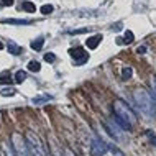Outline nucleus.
Here are the masks:
<instances>
[{
  "mask_svg": "<svg viewBox=\"0 0 156 156\" xmlns=\"http://www.w3.org/2000/svg\"><path fill=\"white\" fill-rule=\"evenodd\" d=\"M113 110H115V115H117V122H119L123 128L130 130L135 123H136V115L126 107V104L123 102V100H115Z\"/></svg>",
  "mask_w": 156,
  "mask_h": 156,
  "instance_id": "1",
  "label": "nucleus"
},
{
  "mask_svg": "<svg viewBox=\"0 0 156 156\" xmlns=\"http://www.w3.org/2000/svg\"><path fill=\"white\" fill-rule=\"evenodd\" d=\"M135 97V102H136V105L140 107V110L143 113H146V115H150V117H154L156 115V108H154V102H153V99L150 97L148 92H145V90H136L133 94Z\"/></svg>",
  "mask_w": 156,
  "mask_h": 156,
  "instance_id": "2",
  "label": "nucleus"
},
{
  "mask_svg": "<svg viewBox=\"0 0 156 156\" xmlns=\"http://www.w3.org/2000/svg\"><path fill=\"white\" fill-rule=\"evenodd\" d=\"M27 141H28V148L33 153V156H46V150L43 146V143L40 141V138L35 136V133H27Z\"/></svg>",
  "mask_w": 156,
  "mask_h": 156,
  "instance_id": "3",
  "label": "nucleus"
},
{
  "mask_svg": "<svg viewBox=\"0 0 156 156\" xmlns=\"http://www.w3.org/2000/svg\"><path fill=\"white\" fill-rule=\"evenodd\" d=\"M69 54L76 61V64H84V62L89 59V54L86 53L84 48H73V49H69Z\"/></svg>",
  "mask_w": 156,
  "mask_h": 156,
  "instance_id": "4",
  "label": "nucleus"
},
{
  "mask_svg": "<svg viewBox=\"0 0 156 156\" xmlns=\"http://www.w3.org/2000/svg\"><path fill=\"white\" fill-rule=\"evenodd\" d=\"M108 146L105 145V143L102 140H94L92 141V146H90V151L94 156H104L105 153H107Z\"/></svg>",
  "mask_w": 156,
  "mask_h": 156,
  "instance_id": "5",
  "label": "nucleus"
},
{
  "mask_svg": "<svg viewBox=\"0 0 156 156\" xmlns=\"http://www.w3.org/2000/svg\"><path fill=\"white\" fill-rule=\"evenodd\" d=\"M20 140H18V133H15L13 136H12V143H13V148H15V151L18 153L20 156H28V153H27V146H25V143H23V138H22V143H18Z\"/></svg>",
  "mask_w": 156,
  "mask_h": 156,
  "instance_id": "6",
  "label": "nucleus"
},
{
  "mask_svg": "<svg viewBox=\"0 0 156 156\" xmlns=\"http://www.w3.org/2000/svg\"><path fill=\"white\" fill-rule=\"evenodd\" d=\"M105 128H107V132L110 133L113 138H117V140H120V138H122V132H120V128H119L117 125H113L110 120L105 122Z\"/></svg>",
  "mask_w": 156,
  "mask_h": 156,
  "instance_id": "7",
  "label": "nucleus"
},
{
  "mask_svg": "<svg viewBox=\"0 0 156 156\" xmlns=\"http://www.w3.org/2000/svg\"><path fill=\"white\" fill-rule=\"evenodd\" d=\"M102 41V35H95V36H90L89 40L86 41V46L89 49H95L97 46H99V43Z\"/></svg>",
  "mask_w": 156,
  "mask_h": 156,
  "instance_id": "8",
  "label": "nucleus"
},
{
  "mask_svg": "<svg viewBox=\"0 0 156 156\" xmlns=\"http://www.w3.org/2000/svg\"><path fill=\"white\" fill-rule=\"evenodd\" d=\"M12 82H15V81H13V77H12L10 71H3V73L0 74V84H12Z\"/></svg>",
  "mask_w": 156,
  "mask_h": 156,
  "instance_id": "9",
  "label": "nucleus"
},
{
  "mask_svg": "<svg viewBox=\"0 0 156 156\" xmlns=\"http://www.w3.org/2000/svg\"><path fill=\"white\" fill-rule=\"evenodd\" d=\"M49 100H51V95H41V97H35L31 102L35 104V105H43L46 102H49Z\"/></svg>",
  "mask_w": 156,
  "mask_h": 156,
  "instance_id": "10",
  "label": "nucleus"
},
{
  "mask_svg": "<svg viewBox=\"0 0 156 156\" xmlns=\"http://www.w3.org/2000/svg\"><path fill=\"white\" fill-rule=\"evenodd\" d=\"M8 51H10L12 54H20V53L23 51V49L20 48V46H16L13 41H10V43H8Z\"/></svg>",
  "mask_w": 156,
  "mask_h": 156,
  "instance_id": "11",
  "label": "nucleus"
},
{
  "mask_svg": "<svg viewBox=\"0 0 156 156\" xmlns=\"http://www.w3.org/2000/svg\"><path fill=\"white\" fill-rule=\"evenodd\" d=\"M132 67H128V66H125V67H122V77L125 79V81H128L130 77H132Z\"/></svg>",
  "mask_w": 156,
  "mask_h": 156,
  "instance_id": "12",
  "label": "nucleus"
},
{
  "mask_svg": "<svg viewBox=\"0 0 156 156\" xmlns=\"http://www.w3.org/2000/svg\"><path fill=\"white\" fill-rule=\"evenodd\" d=\"M28 69H30L31 73H38V71L41 69V64L38 61H30L28 62Z\"/></svg>",
  "mask_w": 156,
  "mask_h": 156,
  "instance_id": "13",
  "label": "nucleus"
},
{
  "mask_svg": "<svg viewBox=\"0 0 156 156\" xmlns=\"http://www.w3.org/2000/svg\"><path fill=\"white\" fill-rule=\"evenodd\" d=\"M43 38H38V40H35V41H31V49H36V51H40L41 48H43Z\"/></svg>",
  "mask_w": 156,
  "mask_h": 156,
  "instance_id": "14",
  "label": "nucleus"
},
{
  "mask_svg": "<svg viewBox=\"0 0 156 156\" xmlns=\"http://www.w3.org/2000/svg\"><path fill=\"white\" fill-rule=\"evenodd\" d=\"M23 10H27V12H30V13H33V12L36 10V7H35V3H33V2H23Z\"/></svg>",
  "mask_w": 156,
  "mask_h": 156,
  "instance_id": "15",
  "label": "nucleus"
},
{
  "mask_svg": "<svg viewBox=\"0 0 156 156\" xmlns=\"http://www.w3.org/2000/svg\"><path fill=\"white\" fill-rule=\"evenodd\" d=\"M25 79H27V73H25V71H18V73L15 74V82H23Z\"/></svg>",
  "mask_w": 156,
  "mask_h": 156,
  "instance_id": "16",
  "label": "nucleus"
},
{
  "mask_svg": "<svg viewBox=\"0 0 156 156\" xmlns=\"http://www.w3.org/2000/svg\"><path fill=\"white\" fill-rule=\"evenodd\" d=\"M123 40H125V43H126V44H130V43H133V40H135V36H133V33H132V31H130V30H126V31H125V38H123Z\"/></svg>",
  "mask_w": 156,
  "mask_h": 156,
  "instance_id": "17",
  "label": "nucleus"
},
{
  "mask_svg": "<svg viewBox=\"0 0 156 156\" xmlns=\"http://www.w3.org/2000/svg\"><path fill=\"white\" fill-rule=\"evenodd\" d=\"M3 97H12V95H15L16 94V90L15 89H12V87H8V89H3L2 92H0Z\"/></svg>",
  "mask_w": 156,
  "mask_h": 156,
  "instance_id": "18",
  "label": "nucleus"
},
{
  "mask_svg": "<svg viewBox=\"0 0 156 156\" xmlns=\"http://www.w3.org/2000/svg\"><path fill=\"white\" fill-rule=\"evenodd\" d=\"M51 12H53L51 5H43V7H41V13H43V15H48V13H51Z\"/></svg>",
  "mask_w": 156,
  "mask_h": 156,
  "instance_id": "19",
  "label": "nucleus"
},
{
  "mask_svg": "<svg viewBox=\"0 0 156 156\" xmlns=\"http://www.w3.org/2000/svg\"><path fill=\"white\" fill-rule=\"evenodd\" d=\"M3 22H5V23H13V25H27L28 22H23V20H3Z\"/></svg>",
  "mask_w": 156,
  "mask_h": 156,
  "instance_id": "20",
  "label": "nucleus"
},
{
  "mask_svg": "<svg viewBox=\"0 0 156 156\" xmlns=\"http://www.w3.org/2000/svg\"><path fill=\"white\" fill-rule=\"evenodd\" d=\"M54 59H56V56H54L53 53H46V54H44V61H48V62H53Z\"/></svg>",
  "mask_w": 156,
  "mask_h": 156,
  "instance_id": "21",
  "label": "nucleus"
},
{
  "mask_svg": "<svg viewBox=\"0 0 156 156\" xmlns=\"http://www.w3.org/2000/svg\"><path fill=\"white\" fill-rule=\"evenodd\" d=\"M89 30L87 28H81V30H73V31H69L71 35H81V33H87Z\"/></svg>",
  "mask_w": 156,
  "mask_h": 156,
  "instance_id": "22",
  "label": "nucleus"
},
{
  "mask_svg": "<svg viewBox=\"0 0 156 156\" xmlns=\"http://www.w3.org/2000/svg\"><path fill=\"white\" fill-rule=\"evenodd\" d=\"M151 89H153V94H154V97H156V77L151 81Z\"/></svg>",
  "mask_w": 156,
  "mask_h": 156,
  "instance_id": "23",
  "label": "nucleus"
},
{
  "mask_svg": "<svg viewBox=\"0 0 156 156\" xmlns=\"http://www.w3.org/2000/svg\"><path fill=\"white\" fill-rule=\"evenodd\" d=\"M2 3H3V5H7V7H12V5H13V0H2Z\"/></svg>",
  "mask_w": 156,
  "mask_h": 156,
  "instance_id": "24",
  "label": "nucleus"
},
{
  "mask_svg": "<svg viewBox=\"0 0 156 156\" xmlns=\"http://www.w3.org/2000/svg\"><path fill=\"white\" fill-rule=\"evenodd\" d=\"M145 51H146V48H145V46H140V48H138V53H140V54H143Z\"/></svg>",
  "mask_w": 156,
  "mask_h": 156,
  "instance_id": "25",
  "label": "nucleus"
},
{
  "mask_svg": "<svg viewBox=\"0 0 156 156\" xmlns=\"http://www.w3.org/2000/svg\"><path fill=\"white\" fill-rule=\"evenodd\" d=\"M66 156H74V154H73V153H71V151H69V150H66Z\"/></svg>",
  "mask_w": 156,
  "mask_h": 156,
  "instance_id": "26",
  "label": "nucleus"
},
{
  "mask_svg": "<svg viewBox=\"0 0 156 156\" xmlns=\"http://www.w3.org/2000/svg\"><path fill=\"white\" fill-rule=\"evenodd\" d=\"M2 48H3V44H2V43H0V49H2Z\"/></svg>",
  "mask_w": 156,
  "mask_h": 156,
  "instance_id": "27",
  "label": "nucleus"
}]
</instances>
